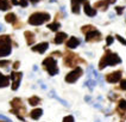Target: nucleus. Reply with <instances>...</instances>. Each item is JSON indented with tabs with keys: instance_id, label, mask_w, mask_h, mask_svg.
<instances>
[{
	"instance_id": "obj_40",
	"label": "nucleus",
	"mask_w": 126,
	"mask_h": 122,
	"mask_svg": "<svg viewBox=\"0 0 126 122\" xmlns=\"http://www.w3.org/2000/svg\"><path fill=\"white\" fill-rule=\"evenodd\" d=\"M0 30H2V25H0Z\"/></svg>"
},
{
	"instance_id": "obj_8",
	"label": "nucleus",
	"mask_w": 126,
	"mask_h": 122,
	"mask_svg": "<svg viewBox=\"0 0 126 122\" xmlns=\"http://www.w3.org/2000/svg\"><path fill=\"white\" fill-rule=\"evenodd\" d=\"M121 75H123V72L121 71H114L112 73H108V74H106V81L110 83V84L120 83Z\"/></svg>"
},
{
	"instance_id": "obj_5",
	"label": "nucleus",
	"mask_w": 126,
	"mask_h": 122,
	"mask_svg": "<svg viewBox=\"0 0 126 122\" xmlns=\"http://www.w3.org/2000/svg\"><path fill=\"white\" fill-rule=\"evenodd\" d=\"M11 107H12L11 113H13L14 115L18 116V119H20V120L24 121V117L20 114H25L26 113V108L23 105V100L20 98H13L11 100Z\"/></svg>"
},
{
	"instance_id": "obj_34",
	"label": "nucleus",
	"mask_w": 126,
	"mask_h": 122,
	"mask_svg": "<svg viewBox=\"0 0 126 122\" xmlns=\"http://www.w3.org/2000/svg\"><path fill=\"white\" fill-rule=\"evenodd\" d=\"M118 98V95H115V93H110V96H108V99L110 100H114V99H117Z\"/></svg>"
},
{
	"instance_id": "obj_36",
	"label": "nucleus",
	"mask_w": 126,
	"mask_h": 122,
	"mask_svg": "<svg viewBox=\"0 0 126 122\" xmlns=\"http://www.w3.org/2000/svg\"><path fill=\"white\" fill-rule=\"evenodd\" d=\"M19 65H20V62H19V61H16V62L13 64V66H12V67H13V70H17V68L19 67Z\"/></svg>"
},
{
	"instance_id": "obj_3",
	"label": "nucleus",
	"mask_w": 126,
	"mask_h": 122,
	"mask_svg": "<svg viewBox=\"0 0 126 122\" xmlns=\"http://www.w3.org/2000/svg\"><path fill=\"white\" fill-rule=\"evenodd\" d=\"M43 68L49 73V75L54 77L58 73V67H57V61L52 56H48L43 60Z\"/></svg>"
},
{
	"instance_id": "obj_37",
	"label": "nucleus",
	"mask_w": 126,
	"mask_h": 122,
	"mask_svg": "<svg viewBox=\"0 0 126 122\" xmlns=\"http://www.w3.org/2000/svg\"><path fill=\"white\" fill-rule=\"evenodd\" d=\"M11 4H12V5H18L19 1H18V0H11Z\"/></svg>"
},
{
	"instance_id": "obj_16",
	"label": "nucleus",
	"mask_w": 126,
	"mask_h": 122,
	"mask_svg": "<svg viewBox=\"0 0 126 122\" xmlns=\"http://www.w3.org/2000/svg\"><path fill=\"white\" fill-rule=\"evenodd\" d=\"M70 5H71V12L74 14H79L80 13V1L79 0H70Z\"/></svg>"
},
{
	"instance_id": "obj_17",
	"label": "nucleus",
	"mask_w": 126,
	"mask_h": 122,
	"mask_svg": "<svg viewBox=\"0 0 126 122\" xmlns=\"http://www.w3.org/2000/svg\"><path fill=\"white\" fill-rule=\"evenodd\" d=\"M42 115H43L42 109H41V108H35V109L30 113V117H31L32 120H38Z\"/></svg>"
},
{
	"instance_id": "obj_31",
	"label": "nucleus",
	"mask_w": 126,
	"mask_h": 122,
	"mask_svg": "<svg viewBox=\"0 0 126 122\" xmlns=\"http://www.w3.org/2000/svg\"><path fill=\"white\" fill-rule=\"evenodd\" d=\"M124 8H125L124 6H117V7H115V12H117V14H123V12H124Z\"/></svg>"
},
{
	"instance_id": "obj_2",
	"label": "nucleus",
	"mask_w": 126,
	"mask_h": 122,
	"mask_svg": "<svg viewBox=\"0 0 126 122\" xmlns=\"http://www.w3.org/2000/svg\"><path fill=\"white\" fill-rule=\"evenodd\" d=\"M51 16L48 12H35L29 17V24L30 25H42L44 23L50 21Z\"/></svg>"
},
{
	"instance_id": "obj_18",
	"label": "nucleus",
	"mask_w": 126,
	"mask_h": 122,
	"mask_svg": "<svg viewBox=\"0 0 126 122\" xmlns=\"http://www.w3.org/2000/svg\"><path fill=\"white\" fill-rule=\"evenodd\" d=\"M11 37L8 35H1L0 36V47H4V46H11Z\"/></svg>"
},
{
	"instance_id": "obj_9",
	"label": "nucleus",
	"mask_w": 126,
	"mask_h": 122,
	"mask_svg": "<svg viewBox=\"0 0 126 122\" xmlns=\"http://www.w3.org/2000/svg\"><path fill=\"white\" fill-rule=\"evenodd\" d=\"M10 78H11V80H12V90H13V91L18 90L19 84H20V80H21V78H23V73H21V72L13 71L12 73H11Z\"/></svg>"
},
{
	"instance_id": "obj_13",
	"label": "nucleus",
	"mask_w": 126,
	"mask_h": 122,
	"mask_svg": "<svg viewBox=\"0 0 126 122\" xmlns=\"http://www.w3.org/2000/svg\"><path fill=\"white\" fill-rule=\"evenodd\" d=\"M108 6H110V2H108V0H99V1H96L94 5H93V7L96 10V8H100V10H102V11H106L107 8H108Z\"/></svg>"
},
{
	"instance_id": "obj_20",
	"label": "nucleus",
	"mask_w": 126,
	"mask_h": 122,
	"mask_svg": "<svg viewBox=\"0 0 126 122\" xmlns=\"http://www.w3.org/2000/svg\"><path fill=\"white\" fill-rule=\"evenodd\" d=\"M11 51H12L11 46H4V47H0V57L10 55V54H11Z\"/></svg>"
},
{
	"instance_id": "obj_10",
	"label": "nucleus",
	"mask_w": 126,
	"mask_h": 122,
	"mask_svg": "<svg viewBox=\"0 0 126 122\" xmlns=\"http://www.w3.org/2000/svg\"><path fill=\"white\" fill-rule=\"evenodd\" d=\"M80 43H81V40L77 38V37H75V36H73V37H70V38L67 40L65 47H67L68 49H75L76 47L80 46Z\"/></svg>"
},
{
	"instance_id": "obj_22",
	"label": "nucleus",
	"mask_w": 126,
	"mask_h": 122,
	"mask_svg": "<svg viewBox=\"0 0 126 122\" xmlns=\"http://www.w3.org/2000/svg\"><path fill=\"white\" fill-rule=\"evenodd\" d=\"M11 8V2L8 0H0V11H7Z\"/></svg>"
},
{
	"instance_id": "obj_33",
	"label": "nucleus",
	"mask_w": 126,
	"mask_h": 122,
	"mask_svg": "<svg viewBox=\"0 0 126 122\" xmlns=\"http://www.w3.org/2000/svg\"><path fill=\"white\" fill-rule=\"evenodd\" d=\"M29 1H30V0H19V5H20L21 7H26L29 5Z\"/></svg>"
},
{
	"instance_id": "obj_6",
	"label": "nucleus",
	"mask_w": 126,
	"mask_h": 122,
	"mask_svg": "<svg viewBox=\"0 0 126 122\" xmlns=\"http://www.w3.org/2000/svg\"><path fill=\"white\" fill-rule=\"evenodd\" d=\"M83 74V70L81 68V67H75L73 71H70L67 75H65V78L64 80L67 81V83H69V84H73V83H75L77 79H80V77Z\"/></svg>"
},
{
	"instance_id": "obj_39",
	"label": "nucleus",
	"mask_w": 126,
	"mask_h": 122,
	"mask_svg": "<svg viewBox=\"0 0 126 122\" xmlns=\"http://www.w3.org/2000/svg\"><path fill=\"white\" fill-rule=\"evenodd\" d=\"M79 1H80V4H82V2L84 4V2H86V1H88V0H79Z\"/></svg>"
},
{
	"instance_id": "obj_27",
	"label": "nucleus",
	"mask_w": 126,
	"mask_h": 122,
	"mask_svg": "<svg viewBox=\"0 0 126 122\" xmlns=\"http://www.w3.org/2000/svg\"><path fill=\"white\" fill-rule=\"evenodd\" d=\"M118 89H120V90H124V91H126V79H121L119 83V86H118Z\"/></svg>"
},
{
	"instance_id": "obj_32",
	"label": "nucleus",
	"mask_w": 126,
	"mask_h": 122,
	"mask_svg": "<svg viewBox=\"0 0 126 122\" xmlns=\"http://www.w3.org/2000/svg\"><path fill=\"white\" fill-rule=\"evenodd\" d=\"M10 60H0V67H6L7 65H10Z\"/></svg>"
},
{
	"instance_id": "obj_21",
	"label": "nucleus",
	"mask_w": 126,
	"mask_h": 122,
	"mask_svg": "<svg viewBox=\"0 0 126 122\" xmlns=\"http://www.w3.org/2000/svg\"><path fill=\"white\" fill-rule=\"evenodd\" d=\"M5 21H6V23H11V24H16L17 23V16L14 13H12V12H10V13H7L6 16H5Z\"/></svg>"
},
{
	"instance_id": "obj_35",
	"label": "nucleus",
	"mask_w": 126,
	"mask_h": 122,
	"mask_svg": "<svg viewBox=\"0 0 126 122\" xmlns=\"http://www.w3.org/2000/svg\"><path fill=\"white\" fill-rule=\"evenodd\" d=\"M50 56H63V54L61 53V51H54V53H51V55Z\"/></svg>"
},
{
	"instance_id": "obj_30",
	"label": "nucleus",
	"mask_w": 126,
	"mask_h": 122,
	"mask_svg": "<svg viewBox=\"0 0 126 122\" xmlns=\"http://www.w3.org/2000/svg\"><path fill=\"white\" fill-rule=\"evenodd\" d=\"M115 37H117V40L119 41L121 44H124V46H126V40L123 37V36H120V35H115Z\"/></svg>"
},
{
	"instance_id": "obj_29",
	"label": "nucleus",
	"mask_w": 126,
	"mask_h": 122,
	"mask_svg": "<svg viewBox=\"0 0 126 122\" xmlns=\"http://www.w3.org/2000/svg\"><path fill=\"white\" fill-rule=\"evenodd\" d=\"M113 41H114V37H113V36H111V35L107 36V37H106V46H107V47L111 46L113 43Z\"/></svg>"
},
{
	"instance_id": "obj_14",
	"label": "nucleus",
	"mask_w": 126,
	"mask_h": 122,
	"mask_svg": "<svg viewBox=\"0 0 126 122\" xmlns=\"http://www.w3.org/2000/svg\"><path fill=\"white\" fill-rule=\"evenodd\" d=\"M67 37H68V35H67L65 32L60 31V32H57L56 36L54 37V43H55V44H61V43H63L67 40Z\"/></svg>"
},
{
	"instance_id": "obj_26",
	"label": "nucleus",
	"mask_w": 126,
	"mask_h": 122,
	"mask_svg": "<svg viewBox=\"0 0 126 122\" xmlns=\"http://www.w3.org/2000/svg\"><path fill=\"white\" fill-rule=\"evenodd\" d=\"M117 109H119L121 111H126V100L120 98V99L118 100V108H117Z\"/></svg>"
},
{
	"instance_id": "obj_7",
	"label": "nucleus",
	"mask_w": 126,
	"mask_h": 122,
	"mask_svg": "<svg viewBox=\"0 0 126 122\" xmlns=\"http://www.w3.org/2000/svg\"><path fill=\"white\" fill-rule=\"evenodd\" d=\"M101 38H102V35H101V32L99 31L98 29L93 30V31L89 32V34H87V35H86V41H87V42H89V43L100 42V41H101Z\"/></svg>"
},
{
	"instance_id": "obj_23",
	"label": "nucleus",
	"mask_w": 126,
	"mask_h": 122,
	"mask_svg": "<svg viewBox=\"0 0 126 122\" xmlns=\"http://www.w3.org/2000/svg\"><path fill=\"white\" fill-rule=\"evenodd\" d=\"M39 103H41V98H39L38 96H32V97H30V98H29V104H30V105H32V107L38 105Z\"/></svg>"
},
{
	"instance_id": "obj_12",
	"label": "nucleus",
	"mask_w": 126,
	"mask_h": 122,
	"mask_svg": "<svg viewBox=\"0 0 126 122\" xmlns=\"http://www.w3.org/2000/svg\"><path fill=\"white\" fill-rule=\"evenodd\" d=\"M83 11H84V13L87 14L88 17H95V16H96V10H95L94 7H92V5L88 2V1H86V2H84Z\"/></svg>"
},
{
	"instance_id": "obj_19",
	"label": "nucleus",
	"mask_w": 126,
	"mask_h": 122,
	"mask_svg": "<svg viewBox=\"0 0 126 122\" xmlns=\"http://www.w3.org/2000/svg\"><path fill=\"white\" fill-rule=\"evenodd\" d=\"M10 77L7 75H4L1 72H0V87H6V86L10 85Z\"/></svg>"
},
{
	"instance_id": "obj_25",
	"label": "nucleus",
	"mask_w": 126,
	"mask_h": 122,
	"mask_svg": "<svg viewBox=\"0 0 126 122\" xmlns=\"http://www.w3.org/2000/svg\"><path fill=\"white\" fill-rule=\"evenodd\" d=\"M47 28L49 29L50 31H57L58 29L61 28V24L58 23V22H54V23H50V24H48V26Z\"/></svg>"
},
{
	"instance_id": "obj_28",
	"label": "nucleus",
	"mask_w": 126,
	"mask_h": 122,
	"mask_svg": "<svg viewBox=\"0 0 126 122\" xmlns=\"http://www.w3.org/2000/svg\"><path fill=\"white\" fill-rule=\"evenodd\" d=\"M62 122H75V119L73 115H68L65 117H63V121Z\"/></svg>"
},
{
	"instance_id": "obj_4",
	"label": "nucleus",
	"mask_w": 126,
	"mask_h": 122,
	"mask_svg": "<svg viewBox=\"0 0 126 122\" xmlns=\"http://www.w3.org/2000/svg\"><path fill=\"white\" fill-rule=\"evenodd\" d=\"M84 62L81 57H79L77 54H74V53H70V51H67L63 54V64L67 67H75L77 64H82Z\"/></svg>"
},
{
	"instance_id": "obj_15",
	"label": "nucleus",
	"mask_w": 126,
	"mask_h": 122,
	"mask_svg": "<svg viewBox=\"0 0 126 122\" xmlns=\"http://www.w3.org/2000/svg\"><path fill=\"white\" fill-rule=\"evenodd\" d=\"M24 36H25L26 43H28L29 46H31V44H33V43H35L36 35L32 32V31H25V32H24Z\"/></svg>"
},
{
	"instance_id": "obj_24",
	"label": "nucleus",
	"mask_w": 126,
	"mask_h": 122,
	"mask_svg": "<svg viewBox=\"0 0 126 122\" xmlns=\"http://www.w3.org/2000/svg\"><path fill=\"white\" fill-rule=\"evenodd\" d=\"M95 26L94 25H91V24H88V25H84V26H82L81 28V32L82 34H84V35H87V34H89L91 31H93V30H95Z\"/></svg>"
},
{
	"instance_id": "obj_41",
	"label": "nucleus",
	"mask_w": 126,
	"mask_h": 122,
	"mask_svg": "<svg viewBox=\"0 0 126 122\" xmlns=\"http://www.w3.org/2000/svg\"><path fill=\"white\" fill-rule=\"evenodd\" d=\"M0 122H6V121H0Z\"/></svg>"
},
{
	"instance_id": "obj_11",
	"label": "nucleus",
	"mask_w": 126,
	"mask_h": 122,
	"mask_svg": "<svg viewBox=\"0 0 126 122\" xmlns=\"http://www.w3.org/2000/svg\"><path fill=\"white\" fill-rule=\"evenodd\" d=\"M49 48V43L48 42H41L38 43V44H36L33 46L31 50L32 51H37V53H39V54H44V51H47V49Z\"/></svg>"
},
{
	"instance_id": "obj_1",
	"label": "nucleus",
	"mask_w": 126,
	"mask_h": 122,
	"mask_svg": "<svg viewBox=\"0 0 126 122\" xmlns=\"http://www.w3.org/2000/svg\"><path fill=\"white\" fill-rule=\"evenodd\" d=\"M121 62V59L117 53H113L111 50H106L104 56L100 59L99 61V70H104L107 66H115Z\"/></svg>"
},
{
	"instance_id": "obj_38",
	"label": "nucleus",
	"mask_w": 126,
	"mask_h": 122,
	"mask_svg": "<svg viewBox=\"0 0 126 122\" xmlns=\"http://www.w3.org/2000/svg\"><path fill=\"white\" fill-rule=\"evenodd\" d=\"M115 1H117V0H108V2H110V5H111V4H114Z\"/></svg>"
}]
</instances>
